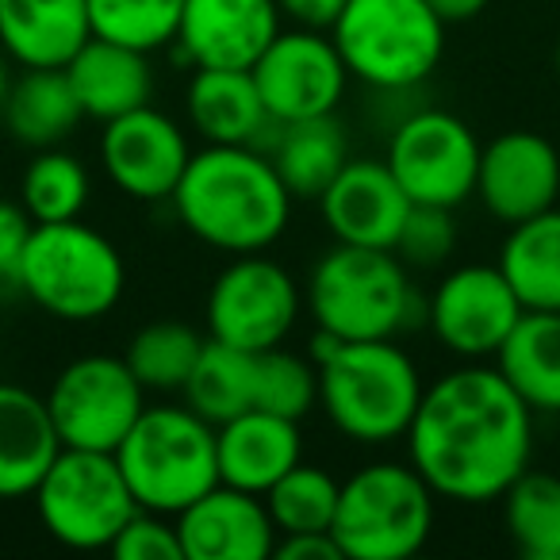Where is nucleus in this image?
<instances>
[{"label":"nucleus","mask_w":560,"mask_h":560,"mask_svg":"<svg viewBox=\"0 0 560 560\" xmlns=\"http://www.w3.org/2000/svg\"><path fill=\"white\" fill-rule=\"evenodd\" d=\"M404 442L438 499L483 506L529 468L534 411L495 365L465 361L422 392Z\"/></svg>","instance_id":"nucleus-1"},{"label":"nucleus","mask_w":560,"mask_h":560,"mask_svg":"<svg viewBox=\"0 0 560 560\" xmlns=\"http://www.w3.org/2000/svg\"><path fill=\"white\" fill-rule=\"evenodd\" d=\"M292 192L277 165L257 147L192 150L185 177L173 188V208L188 234L219 254H261L289 231Z\"/></svg>","instance_id":"nucleus-2"},{"label":"nucleus","mask_w":560,"mask_h":560,"mask_svg":"<svg viewBox=\"0 0 560 560\" xmlns=\"http://www.w3.org/2000/svg\"><path fill=\"white\" fill-rule=\"evenodd\" d=\"M312 361L319 373V407L338 434L353 445H388L407 434L427 384L396 338L342 342L319 330Z\"/></svg>","instance_id":"nucleus-3"},{"label":"nucleus","mask_w":560,"mask_h":560,"mask_svg":"<svg viewBox=\"0 0 560 560\" xmlns=\"http://www.w3.org/2000/svg\"><path fill=\"white\" fill-rule=\"evenodd\" d=\"M304 304L315 327L342 342L396 338L419 319L407 265L396 249L335 242L307 272Z\"/></svg>","instance_id":"nucleus-4"},{"label":"nucleus","mask_w":560,"mask_h":560,"mask_svg":"<svg viewBox=\"0 0 560 560\" xmlns=\"http://www.w3.org/2000/svg\"><path fill=\"white\" fill-rule=\"evenodd\" d=\"M127 265L108 234L96 226L35 223L20 265V296L58 323H96L124 300Z\"/></svg>","instance_id":"nucleus-5"},{"label":"nucleus","mask_w":560,"mask_h":560,"mask_svg":"<svg viewBox=\"0 0 560 560\" xmlns=\"http://www.w3.org/2000/svg\"><path fill=\"white\" fill-rule=\"evenodd\" d=\"M116 460L135 503L170 518L219 483L215 427L188 404L147 407L116 445Z\"/></svg>","instance_id":"nucleus-6"},{"label":"nucleus","mask_w":560,"mask_h":560,"mask_svg":"<svg viewBox=\"0 0 560 560\" xmlns=\"http://www.w3.org/2000/svg\"><path fill=\"white\" fill-rule=\"evenodd\" d=\"M434 503L411 460H376L342 480L330 537L350 560H411L434 534Z\"/></svg>","instance_id":"nucleus-7"},{"label":"nucleus","mask_w":560,"mask_h":560,"mask_svg":"<svg viewBox=\"0 0 560 560\" xmlns=\"http://www.w3.org/2000/svg\"><path fill=\"white\" fill-rule=\"evenodd\" d=\"M330 39L350 78L381 93L422 85L445 55V24L427 0H350Z\"/></svg>","instance_id":"nucleus-8"},{"label":"nucleus","mask_w":560,"mask_h":560,"mask_svg":"<svg viewBox=\"0 0 560 560\" xmlns=\"http://www.w3.org/2000/svg\"><path fill=\"white\" fill-rule=\"evenodd\" d=\"M32 499L43 529L58 545L78 552L112 549L116 534L139 511L124 472H119L116 453L70 450V445H62Z\"/></svg>","instance_id":"nucleus-9"},{"label":"nucleus","mask_w":560,"mask_h":560,"mask_svg":"<svg viewBox=\"0 0 560 560\" xmlns=\"http://www.w3.org/2000/svg\"><path fill=\"white\" fill-rule=\"evenodd\" d=\"M304 312V292L280 261L261 254H238L215 272L203 300L208 338L238 350L284 346Z\"/></svg>","instance_id":"nucleus-10"},{"label":"nucleus","mask_w":560,"mask_h":560,"mask_svg":"<svg viewBox=\"0 0 560 560\" xmlns=\"http://www.w3.org/2000/svg\"><path fill=\"white\" fill-rule=\"evenodd\" d=\"M480 150L476 131L460 116L445 108H419L396 124L384 162L411 203L460 208L476 196Z\"/></svg>","instance_id":"nucleus-11"},{"label":"nucleus","mask_w":560,"mask_h":560,"mask_svg":"<svg viewBox=\"0 0 560 560\" xmlns=\"http://www.w3.org/2000/svg\"><path fill=\"white\" fill-rule=\"evenodd\" d=\"M47 407L62 445L116 453L127 430L147 411V388L131 373L127 358L85 353L55 376L47 388Z\"/></svg>","instance_id":"nucleus-12"},{"label":"nucleus","mask_w":560,"mask_h":560,"mask_svg":"<svg viewBox=\"0 0 560 560\" xmlns=\"http://www.w3.org/2000/svg\"><path fill=\"white\" fill-rule=\"evenodd\" d=\"M249 73L272 124L335 116L350 85V70L330 32L315 27H292V32L280 27V35L261 50Z\"/></svg>","instance_id":"nucleus-13"},{"label":"nucleus","mask_w":560,"mask_h":560,"mask_svg":"<svg viewBox=\"0 0 560 560\" xmlns=\"http://www.w3.org/2000/svg\"><path fill=\"white\" fill-rule=\"evenodd\" d=\"M522 312L526 307L499 265H460L438 280L427 323L453 358L488 361L506 342Z\"/></svg>","instance_id":"nucleus-14"},{"label":"nucleus","mask_w":560,"mask_h":560,"mask_svg":"<svg viewBox=\"0 0 560 560\" xmlns=\"http://www.w3.org/2000/svg\"><path fill=\"white\" fill-rule=\"evenodd\" d=\"M192 158L185 127L154 104L108 119L101 131V165L124 196L142 203L173 200Z\"/></svg>","instance_id":"nucleus-15"},{"label":"nucleus","mask_w":560,"mask_h":560,"mask_svg":"<svg viewBox=\"0 0 560 560\" xmlns=\"http://www.w3.org/2000/svg\"><path fill=\"white\" fill-rule=\"evenodd\" d=\"M476 200L491 219L514 226L560 200V150L537 131H503L480 150Z\"/></svg>","instance_id":"nucleus-16"},{"label":"nucleus","mask_w":560,"mask_h":560,"mask_svg":"<svg viewBox=\"0 0 560 560\" xmlns=\"http://www.w3.org/2000/svg\"><path fill=\"white\" fill-rule=\"evenodd\" d=\"M280 20L277 0H185L177 47L196 70H249Z\"/></svg>","instance_id":"nucleus-17"},{"label":"nucleus","mask_w":560,"mask_h":560,"mask_svg":"<svg viewBox=\"0 0 560 560\" xmlns=\"http://www.w3.org/2000/svg\"><path fill=\"white\" fill-rule=\"evenodd\" d=\"M315 203H319L330 238L376 249L396 246L407 211H411V200L392 177L388 162H373V158H350Z\"/></svg>","instance_id":"nucleus-18"},{"label":"nucleus","mask_w":560,"mask_h":560,"mask_svg":"<svg viewBox=\"0 0 560 560\" xmlns=\"http://www.w3.org/2000/svg\"><path fill=\"white\" fill-rule=\"evenodd\" d=\"M173 522L185 560H269L277 549V526L265 499L231 483L203 491Z\"/></svg>","instance_id":"nucleus-19"},{"label":"nucleus","mask_w":560,"mask_h":560,"mask_svg":"<svg viewBox=\"0 0 560 560\" xmlns=\"http://www.w3.org/2000/svg\"><path fill=\"white\" fill-rule=\"evenodd\" d=\"M219 483L265 495L292 465L304 460L296 419L272 411H242L215 427Z\"/></svg>","instance_id":"nucleus-20"},{"label":"nucleus","mask_w":560,"mask_h":560,"mask_svg":"<svg viewBox=\"0 0 560 560\" xmlns=\"http://www.w3.org/2000/svg\"><path fill=\"white\" fill-rule=\"evenodd\" d=\"M89 39V0H0V50L20 70H66Z\"/></svg>","instance_id":"nucleus-21"},{"label":"nucleus","mask_w":560,"mask_h":560,"mask_svg":"<svg viewBox=\"0 0 560 560\" xmlns=\"http://www.w3.org/2000/svg\"><path fill=\"white\" fill-rule=\"evenodd\" d=\"M58 453L62 438L47 396L24 384H0V503L32 495Z\"/></svg>","instance_id":"nucleus-22"},{"label":"nucleus","mask_w":560,"mask_h":560,"mask_svg":"<svg viewBox=\"0 0 560 560\" xmlns=\"http://www.w3.org/2000/svg\"><path fill=\"white\" fill-rule=\"evenodd\" d=\"M66 78L78 93L85 119H96V124L142 108L154 96V70H150L147 50L124 47V43L101 39V35H93L70 58Z\"/></svg>","instance_id":"nucleus-23"},{"label":"nucleus","mask_w":560,"mask_h":560,"mask_svg":"<svg viewBox=\"0 0 560 560\" xmlns=\"http://www.w3.org/2000/svg\"><path fill=\"white\" fill-rule=\"evenodd\" d=\"M185 108L192 131L215 147L261 150L265 131L277 127L249 70H196L185 89Z\"/></svg>","instance_id":"nucleus-24"},{"label":"nucleus","mask_w":560,"mask_h":560,"mask_svg":"<svg viewBox=\"0 0 560 560\" xmlns=\"http://www.w3.org/2000/svg\"><path fill=\"white\" fill-rule=\"evenodd\" d=\"M495 369L534 415H560V312H522Z\"/></svg>","instance_id":"nucleus-25"},{"label":"nucleus","mask_w":560,"mask_h":560,"mask_svg":"<svg viewBox=\"0 0 560 560\" xmlns=\"http://www.w3.org/2000/svg\"><path fill=\"white\" fill-rule=\"evenodd\" d=\"M0 119L9 124L20 147L50 150L62 147L85 119L66 70H24L9 85Z\"/></svg>","instance_id":"nucleus-26"},{"label":"nucleus","mask_w":560,"mask_h":560,"mask_svg":"<svg viewBox=\"0 0 560 560\" xmlns=\"http://www.w3.org/2000/svg\"><path fill=\"white\" fill-rule=\"evenodd\" d=\"M269 158L277 165L280 180L289 185L292 200H319L323 188L350 162L346 127L335 116L280 124L269 142Z\"/></svg>","instance_id":"nucleus-27"},{"label":"nucleus","mask_w":560,"mask_h":560,"mask_svg":"<svg viewBox=\"0 0 560 560\" xmlns=\"http://www.w3.org/2000/svg\"><path fill=\"white\" fill-rule=\"evenodd\" d=\"M495 265L526 312H560V208L514 223Z\"/></svg>","instance_id":"nucleus-28"},{"label":"nucleus","mask_w":560,"mask_h":560,"mask_svg":"<svg viewBox=\"0 0 560 560\" xmlns=\"http://www.w3.org/2000/svg\"><path fill=\"white\" fill-rule=\"evenodd\" d=\"M257 353L261 350H238L208 338L192 376L185 384V404L211 427L234 419L242 411L257 407Z\"/></svg>","instance_id":"nucleus-29"},{"label":"nucleus","mask_w":560,"mask_h":560,"mask_svg":"<svg viewBox=\"0 0 560 560\" xmlns=\"http://www.w3.org/2000/svg\"><path fill=\"white\" fill-rule=\"evenodd\" d=\"M503 522L526 560H560V476L526 468L503 491Z\"/></svg>","instance_id":"nucleus-30"},{"label":"nucleus","mask_w":560,"mask_h":560,"mask_svg":"<svg viewBox=\"0 0 560 560\" xmlns=\"http://www.w3.org/2000/svg\"><path fill=\"white\" fill-rule=\"evenodd\" d=\"M203 346H208L203 330L177 319H162V323H147L131 338L124 358L147 392H185Z\"/></svg>","instance_id":"nucleus-31"},{"label":"nucleus","mask_w":560,"mask_h":560,"mask_svg":"<svg viewBox=\"0 0 560 560\" xmlns=\"http://www.w3.org/2000/svg\"><path fill=\"white\" fill-rule=\"evenodd\" d=\"M89 170L78 154L62 147L35 150L27 162L24 177H20V203L35 223H66L78 219L89 203Z\"/></svg>","instance_id":"nucleus-32"},{"label":"nucleus","mask_w":560,"mask_h":560,"mask_svg":"<svg viewBox=\"0 0 560 560\" xmlns=\"http://www.w3.org/2000/svg\"><path fill=\"white\" fill-rule=\"evenodd\" d=\"M338 491H342V483H338L327 468L300 460V465H292L261 499L272 514L277 537L312 534V529L330 534V522H335V511H338Z\"/></svg>","instance_id":"nucleus-33"},{"label":"nucleus","mask_w":560,"mask_h":560,"mask_svg":"<svg viewBox=\"0 0 560 560\" xmlns=\"http://www.w3.org/2000/svg\"><path fill=\"white\" fill-rule=\"evenodd\" d=\"M185 0H89L93 35L135 50H165L177 43Z\"/></svg>","instance_id":"nucleus-34"},{"label":"nucleus","mask_w":560,"mask_h":560,"mask_svg":"<svg viewBox=\"0 0 560 560\" xmlns=\"http://www.w3.org/2000/svg\"><path fill=\"white\" fill-rule=\"evenodd\" d=\"M312 407H319V373H315V361L280 350V346L257 353L254 411H272L300 422Z\"/></svg>","instance_id":"nucleus-35"},{"label":"nucleus","mask_w":560,"mask_h":560,"mask_svg":"<svg viewBox=\"0 0 560 560\" xmlns=\"http://www.w3.org/2000/svg\"><path fill=\"white\" fill-rule=\"evenodd\" d=\"M404 265L415 269H434L445 265L450 254L457 249V223H453V208H434V203H411L399 231L396 246Z\"/></svg>","instance_id":"nucleus-36"},{"label":"nucleus","mask_w":560,"mask_h":560,"mask_svg":"<svg viewBox=\"0 0 560 560\" xmlns=\"http://www.w3.org/2000/svg\"><path fill=\"white\" fill-rule=\"evenodd\" d=\"M108 552L116 560H185L177 522H170V514L142 511V506L127 518Z\"/></svg>","instance_id":"nucleus-37"},{"label":"nucleus","mask_w":560,"mask_h":560,"mask_svg":"<svg viewBox=\"0 0 560 560\" xmlns=\"http://www.w3.org/2000/svg\"><path fill=\"white\" fill-rule=\"evenodd\" d=\"M32 231L35 219L24 211V203L0 200V300L20 296V265Z\"/></svg>","instance_id":"nucleus-38"},{"label":"nucleus","mask_w":560,"mask_h":560,"mask_svg":"<svg viewBox=\"0 0 560 560\" xmlns=\"http://www.w3.org/2000/svg\"><path fill=\"white\" fill-rule=\"evenodd\" d=\"M272 557L280 560H342V549L330 534L312 529V534H280Z\"/></svg>","instance_id":"nucleus-39"},{"label":"nucleus","mask_w":560,"mask_h":560,"mask_svg":"<svg viewBox=\"0 0 560 560\" xmlns=\"http://www.w3.org/2000/svg\"><path fill=\"white\" fill-rule=\"evenodd\" d=\"M346 4L350 0H277L280 16L296 27H315V32H330Z\"/></svg>","instance_id":"nucleus-40"},{"label":"nucleus","mask_w":560,"mask_h":560,"mask_svg":"<svg viewBox=\"0 0 560 560\" xmlns=\"http://www.w3.org/2000/svg\"><path fill=\"white\" fill-rule=\"evenodd\" d=\"M430 9L442 16V24H465V20H476L483 9H488L491 0H427Z\"/></svg>","instance_id":"nucleus-41"},{"label":"nucleus","mask_w":560,"mask_h":560,"mask_svg":"<svg viewBox=\"0 0 560 560\" xmlns=\"http://www.w3.org/2000/svg\"><path fill=\"white\" fill-rule=\"evenodd\" d=\"M9 85H12V78H9V58H4V50H0V112H4V96H9Z\"/></svg>","instance_id":"nucleus-42"},{"label":"nucleus","mask_w":560,"mask_h":560,"mask_svg":"<svg viewBox=\"0 0 560 560\" xmlns=\"http://www.w3.org/2000/svg\"><path fill=\"white\" fill-rule=\"evenodd\" d=\"M552 62H557V73H560V43H557V55H552Z\"/></svg>","instance_id":"nucleus-43"}]
</instances>
